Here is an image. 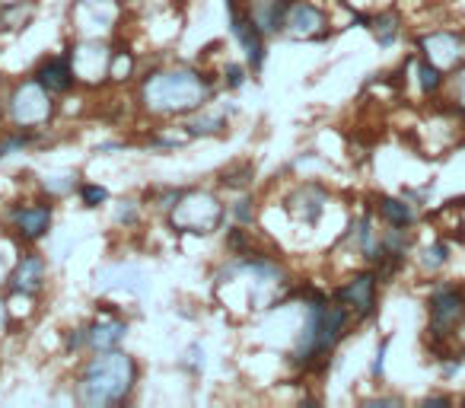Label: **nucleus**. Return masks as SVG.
Here are the masks:
<instances>
[{"mask_svg": "<svg viewBox=\"0 0 465 408\" xmlns=\"http://www.w3.org/2000/svg\"><path fill=\"white\" fill-rule=\"evenodd\" d=\"M35 80H39L42 86H45L52 96H64V93H71L74 86H80L77 74H74V65L71 58H58V55H48V58L39 61V67H35L33 74Z\"/></svg>", "mask_w": 465, "mask_h": 408, "instance_id": "11", "label": "nucleus"}, {"mask_svg": "<svg viewBox=\"0 0 465 408\" xmlns=\"http://www.w3.org/2000/svg\"><path fill=\"white\" fill-rule=\"evenodd\" d=\"M124 208H118V224H124V227H131V224H137V217H141V211L134 208V201H122Z\"/></svg>", "mask_w": 465, "mask_h": 408, "instance_id": "24", "label": "nucleus"}, {"mask_svg": "<svg viewBox=\"0 0 465 408\" xmlns=\"http://www.w3.org/2000/svg\"><path fill=\"white\" fill-rule=\"evenodd\" d=\"M147 4H150V0H122V7H131V10H134V7H147Z\"/></svg>", "mask_w": 465, "mask_h": 408, "instance_id": "28", "label": "nucleus"}, {"mask_svg": "<svg viewBox=\"0 0 465 408\" xmlns=\"http://www.w3.org/2000/svg\"><path fill=\"white\" fill-rule=\"evenodd\" d=\"M446 259H450V249H446V243H437V246L427 249V268L443 265Z\"/></svg>", "mask_w": 465, "mask_h": 408, "instance_id": "22", "label": "nucleus"}, {"mask_svg": "<svg viewBox=\"0 0 465 408\" xmlns=\"http://www.w3.org/2000/svg\"><path fill=\"white\" fill-rule=\"evenodd\" d=\"M376 284H380V274H376V272H361V274H354L348 284L338 287L335 300L348 306L354 316L367 319L370 313L376 310Z\"/></svg>", "mask_w": 465, "mask_h": 408, "instance_id": "8", "label": "nucleus"}, {"mask_svg": "<svg viewBox=\"0 0 465 408\" xmlns=\"http://www.w3.org/2000/svg\"><path fill=\"white\" fill-rule=\"evenodd\" d=\"M226 128V118L220 115V112H211L204 105V109L192 112V118L185 122V134L188 137H211V134H223Z\"/></svg>", "mask_w": 465, "mask_h": 408, "instance_id": "14", "label": "nucleus"}, {"mask_svg": "<svg viewBox=\"0 0 465 408\" xmlns=\"http://www.w3.org/2000/svg\"><path fill=\"white\" fill-rule=\"evenodd\" d=\"M465 319V294L456 287H440L430 297V332L433 335H450L452 325Z\"/></svg>", "mask_w": 465, "mask_h": 408, "instance_id": "10", "label": "nucleus"}, {"mask_svg": "<svg viewBox=\"0 0 465 408\" xmlns=\"http://www.w3.org/2000/svg\"><path fill=\"white\" fill-rule=\"evenodd\" d=\"M281 33L297 42H319L329 35V14L316 0H291Z\"/></svg>", "mask_w": 465, "mask_h": 408, "instance_id": "6", "label": "nucleus"}, {"mask_svg": "<svg viewBox=\"0 0 465 408\" xmlns=\"http://www.w3.org/2000/svg\"><path fill=\"white\" fill-rule=\"evenodd\" d=\"M0 84H4V77H0Z\"/></svg>", "mask_w": 465, "mask_h": 408, "instance_id": "29", "label": "nucleus"}, {"mask_svg": "<svg viewBox=\"0 0 465 408\" xmlns=\"http://www.w3.org/2000/svg\"><path fill=\"white\" fill-rule=\"evenodd\" d=\"M418 74H420V90L424 93H437L440 86H443V71H440L437 65H430V61L418 65Z\"/></svg>", "mask_w": 465, "mask_h": 408, "instance_id": "18", "label": "nucleus"}, {"mask_svg": "<svg viewBox=\"0 0 465 408\" xmlns=\"http://www.w3.org/2000/svg\"><path fill=\"white\" fill-rule=\"evenodd\" d=\"M54 112V96L39 84L35 77H26L14 86V93L7 96V124L23 131H42L45 124H52Z\"/></svg>", "mask_w": 465, "mask_h": 408, "instance_id": "4", "label": "nucleus"}, {"mask_svg": "<svg viewBox=\"0 0 465 408\" xmlns=\"http://www.w3.org/2000/svg\"><path fill=\"white\" fill-rule=\"evenodd\" d=\"M370 23H373V33H376V39H380V45H392L395 35H399V20H395L392 14H380Z\"/></svg>", "mask_w": 465, "mask_h": 408, "instance_id": "17", "label": "nucleus"}, {"mask_svg": "<svg viewBox=\"0 0 465 408\" xmlns=\"http://www.w3.org/2000/svg\"><path fill=\"white\" fill-rule=\"evenodd\" d=\"M128 335V323L115 313L109 316H99L96 323L86 325V348L90 351H109V348H118Z\"/></svg>", "mask_w": 465, "mask_h": 408, "instance_id": "12", "label": "nucleus"}, {"mask_svg": "<svg viewBox=\"0 0 465 408\" xmlns=\"http://www.w3.org/2000/svg\"><path fill=\"white\" fill-rule=\"evenodd\" d=\"M54 221V208H52V198H35V201H20L14 208L7 211L4 217V227L7 234L14 236L20 246H33V243L45 240L48 230H52Z\"/></svg>", "mask_w": 465, "mask_h": 408, "instance_id": "5", "label": "nucleus"}, {"mask_svg": "<svg viewBox=\"0 0 465 408\" xmlns=\"http://www.w3.org/2000/svg\"><path fill=\"white\" fill-rule=\"evenodd\" d=\"M4 124H7V99H0V134H4Z\"/></svg>", "mask_w": 465, "mask_h": 408, "instance_id": "26", "label": "nucleus"}, {"mask_svg": "<svg viewBox=\"0 0 465 408\" xmlns=\"http://www.w3.org/2000/svg\"><path fill=\"white\" fill-rule=\"evenodd\" d=\"M80 201H84L86 208H99V204L109 201V192L103 185H84L80 188Z\"/></svg>", "mask_w": 465, "mask_h": 408, "instance_id": "21", "label": "nucleus"}, {"mask_svg": "<svg viewBox=\"0 0 465 408\" xmlns=\"http://www.w3.org/2000/svg\"><path fill=\"white\" fill-rule=\"evenodd\" d=\"M246 65H226L223 67V86L226 90H240L246 84Z\"/></svg>", "mask_w": 465, "mask_h": 408, "instance_id": "20", "label": "nucleus"}, {"mask_svg": "<svg viewBox=\"0 0 465 408\" xmlns=\"http://www.w3.org/2000/svg\"><path fill=\"white\" fill-rule=\"evenodd\" d=\"M48 284V262L42 253H23L14 265V274H10L7 287L16 294H29V297H39Z\"/></svg>", "mask_w": 465, "mask_h": 408, "instance_id": "9", "label": "nucleus"}, {"mask_svg": "<svg viewBox=\"0 0 465 408\" xmlns=\"http://www.w3.org/2000/svg\"><path fill=\"white\" fill-rule=\"evenodd\" d=\"M137 380H141V367L131 354L118 348L109 351H93V357H86L84 367L77 373V395L80 405L86 408H109V405H122L131 399Z\"/></svg>", "mask_w": 465, "mask_h": 408, "instance_id": "2", "label": "nucleus"}, {"mask_svg": "<svg viewBox=\"0 0 465 408\" xmlns=\"http://www.w3.org/2000/svg\"><path fill=\"white\" fill-rule=\"evenodd\" d=\"M10 325H14V313H10L7 300L0 297V338L7 335V332H10Z\"/></svg>", "mask_w": 465, "mask_h": 408, "instance_id": "25", "label": "nucleus"}, {"mask_svg": "<svg viewBox=\"0 0 465 408\" xmlns=\"http://www.w3.org/2000/svg\"><path fill=\"white\" fill-rule=\"evenodd\" d=\"M217 93V84L198 67H163L141 80L137 103L153 118H185L204 109Z\"/></svg>", "mask_w": 465, "mask_h": 408, "instance_id": "1", "label": "nucleus"}, {"mask_svg": "<svg viewBox=\"0 0 465 408\" xmlns=\"http://www.w3.org/2000/svg\"><path fill=\"white\" fill-rule=\"evenodd\" d=\"M291 0H242V10L252 16V23L265 35H278L284 29V16Z\"/></svg>", "mask_w": 465, "mask_h": 408, "instance_id": "13", "label": "nucleus"}, {"mask_svg": "<svg viewBox=\"0 0 465 408\" xmlns=\"http://www.w3.org/2000/svg\"><path fill=\"white\" fill-rule=\"evenodd\" d=\"M14 265H16V259L7 253V249L0 246V287H4L10 281V274H14Z\"/></svg>", "mask_w": 465, "mask_h": 408, "instance_id": "23", "label": "nucleus"}, {"mask_svg": "<svg viewBox=\"0 0 465 408\" xmlns=\"http://www.w3.org/2000/svg\"><path fill=\"white\" fill-rule=\"evenodd\" d=\"M380 214L386 217L389 227H411V221H414L411 204H405L401 198H382L380 201Z\"/></svg>", "mask_w": 465, "mask_h": 408, "instance_id": "15", "label": "nucleus"}, {"mask_svg": "<svg viewBox=\"0 0 465 408\" xmlns=\"http://www.w3.org/2000/svg\"><path fill=\"white\" fill-rule=\"evenodd\" d=\"M23 4H33V0H0V10L4 7H23Z\"/></svg>", "mask_w": 465, "mask_h": 408, "instance_id": "27", "label": "nucleus"}, {"mask_svg": "<svg viewBox=\"0 0 465 408\" xmlns=\"http://www.w3.org/2000/svg\"><path fill=\"white\" fill-rule=\"evenodd\" d=\"M226 14H230L232 39L240 42L242 55H246V65L259 74L262 65H265V39L268 35L262 33V29L252 23V16L242 10V0H226Z\"/></svg>", "mask_w": 465, "mask_h": 408, "instance_id": "7", "label": "nucleus"}, {"mask_svg": "<svg viewBox=\"0 0 465 408\" xmlns=\"http://www.w3.org/2000/svg\"><path fill=\"white\" fill-rule=\"evenodd\" d=\"M230 214H232V221L240 224V227H252V221H255V198H240L236 204H230Z\"/></svg>", "mask_w": 465, "mask_h": 408, "instance_id": "19", "label": "nucleus"}, {"mask_svg": "<svg viewBox=\"0 0 465 408\" xmlns=\"http://www.w3.org/2000/svg\"><path fill=\"white\" fill-rule=\"evenodd\" d=\"M226 221V204L207 188H182L175 204L169 208V224L175 234L207 236L220 230Z\"/></svg>", "mask_w": 465, "mask_h": 408, "instance_id": "3", "label": "nucleus"}, {"mask_svg": "<svg viewBox=\"0 0 465 408\" xmlns=\"http://www.w3.org/2000/svg\"><path fill=\"white\" fill-rule=\"evenodd\" d=\"M134 52L128 48H112V61H109V80L112 84H124V80L134 77Z\"/></svg>", "mask_w": 465, "mask_h": 408, "instance_id": "16", "label": "nucleus"}]
</instances>
